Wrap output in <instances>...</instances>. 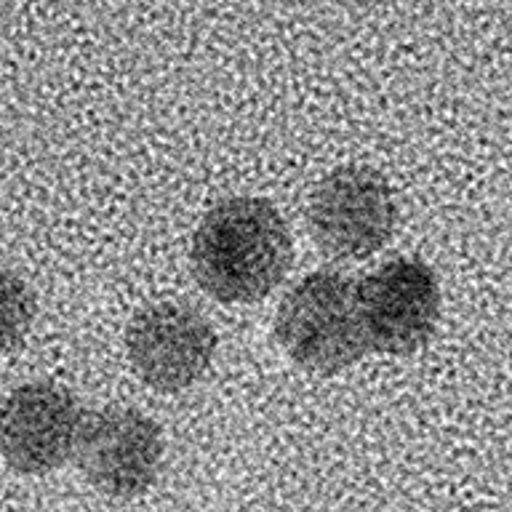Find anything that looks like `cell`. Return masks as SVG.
<instances>
[{
  "label": "cell",
  "mask_w": 512,
  "mask_h": 512,
  "mask_svg": "<svg viewBox=\"0 0 512 512\" xmlns=\"http://www.w3.org/2000/svg\"><path fill=\"white\" fill-rule=\"evenodd\" d=\"M163 459V435L150 416L136 408H99L80 422L75 462L88 483L115 499L150 491Z\"/></svg>",
  "instance_id": "277c9868"
},
{
  "label": "cell",
  "mask_w": 512,
  "mask_h": 512,
  "mask_svg": "<svg viewBox=\"0 0 512 512\" xmlns=\"http://www.w3.org/2000/svg\"><path fill=\"white\" fill-rule=\"evenodd\" d=\"M131 368L147 387L182 392L206 374L216 352L211 323L195 307L155 302L136 312L126 328Z\"/></svg>",
  "instance_id": "8992f818"
},
{
  "label": "cell",
  "mask_w": 512,
  "mask_h": 512,
  "mask_svg": "<svg viewBox=\"0 0 512 512\" xmlns=\"http://www.w3.org/2000/svg\"><path fill=\"white\" fill-rule=\"evenodd\" d=\"M35 294L14 270L0 264V355L24 342L35 320Z\"/></svg>",
  "instance_id": "ba28073f"
},
{
  "label": "cell",
  "mask_w": 512,
  "mask_h": 512,
  "mask_svg": "<svg viewBox=\"0 0 512 512\" xmlns=\"http://www.w3.org/2000/svg\"><path fill=\"white\" fill-rule=\"evenodd\" d=\"M310 232L331 259H363L390 240L398 206L390 182L371 166H342L310 198Z\"/></svg>",
  "instance_id": "3957f363"
},
{
  "label": "cell",
  "mask_w": 512,
  "mask_h": 512,
  "mask_svg": "<svg viewBox=\"0 0 512 512\" xmlns=\"http://www.w3.org/2000/svg\"><path fill=\"white\" fill-rule=\"evenodd\" d=\"M358 304L368 350L408 355L438 326L440 286L419 259H392L358 283Z\"/></svg>",
  "instance_id": "5b68a950"
},
{
  "label": "cell",
  "mask_w": 512,
  "mask_h": 512,
  "mask_svg": "<svg viewBox=\"0 0 512 512\" xmlns=\"http://www.w3.org/2000/svg\"><path fill=\"white\" fill-rule=\"evenodd\" d=\"M190 262L200 288L219 302H259L291 267V230L270 200L227 198L198 224Z\"/></svg>",
  "instance_id": "6da1fadb"
},
{
  "label": "cell",
  "mask_w": 512,
  "mask_h": 512,
  "mask_svg": "<svg viewBox=\"0 0 512 512\" xmlns=\"http://www.w3.org/2000/svg\"><path fill=\"white\" fill-rule=\"evenodd\" d=\"M83 411L51 382L16 387L0 406V454L16 472L43 475L75 456Z\"/></svg>",
  "instance_id": "52a82bcc"
},
{
  "label": "cell",
  "mask_w": 512,
  "mask_h": 512,
  "mask_svg": "<svg viewBox=\"0 0 512 512\" xmlns=\"http://www.w3.org/2000/svg\"><path fill=\"white\" fill-rule=\"evenodd\" d=\"M283 350L307 371L336 374L368 352L358 283L342 272L315 270L283 296L275 315Z\"/></svg>",
  "instance_id": "7a4b0ae2"
}]
</instances>
